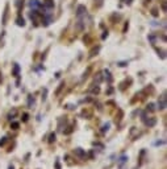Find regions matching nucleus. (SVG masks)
<instances>
[{"label":"nucleus","instance_id":"20e7f679","mask_svg":"<svg viewBox=\"0 0 167 169\" xmlns=\"http://www.w3.org/2000/svg\"><path fill=\"white\" fill-rule=\"evenodd\" d=\"M50 23H51V16H46V17L43 19V25H49Z\"/></svg>","mask_w":167,"mask_h":169},{"label":"nucleus","instance_id":"f03ea898","mask_svg":"<svg viewBox=\"0 0 167 169\" xmlns=\"http://www.w3.org/2000/svg\"><path fill=\"white\" fill-rule=\"evenodd\" d=\"M86 12H87V11H86V7H83V6H79V7H78V13H77V15L79 16V17L82 16V15H84Z\"/></svg>","mask_w":167,"mask_h":169},{"label":"nucleus","instance_id":"9b49d317","mask_svg":"<svg viewBox=\"0 0 167 169\" xmlns=\"http://www.w3.org/2000/svg\"><path fill=\"white\" fill-rule=\"evenodd\" d=\"M54 140H55V135L51 134V135H50V139H49V141H50V143H53Z\"/></svg>","mask_w":167,"mask_h":169},{"label":"nucleus","instance_id":"f8f14e48","mask_svg":"<svg viewBox=\"0 0 167 169\" xmlns=\"http://www.w3.org/2000/svg\"><path fill=\"white\" fill-rule=\"evenodd\" d=\"M12 127H13L14 129H17V128H19V123H16V122H13V123H12Z\"/></svg>","mask_w":167,"mask_h":169},{"label":"nucleus","instance_id":"1a4fd4ad","mask_svg":"<svg viewBox=\"0 0 167 169\" xmlns=\"http://www.w3.org/2000/svg\"><path fill=\"white\" fill-rule=\"evenodd\" d=\"M19 70H20V67H19V65H14V75H19Z\"/></svg>","mask_w":167,"mask_h":169},{"label":"nucleus","instance_id":"39448f33","mask_svg":"<svg viewBox=\"0 0 167 169\" xmlns=\"http://www.w3.org/2000/svg\"><path fill=\"white\" fill-rule=\"evenodd\" d=\"M158 106H159V110H163L164 107H166V102H164V98L158 103Z\"/></svg>","mask_w":167,"mask_h":169},{"label":"nucleus","instance_id":"6e6552de","mask_svg":"<svg viewBox=\"0 0 167 169\" xmlns=\"http://www.w3.org/2000/svg\"><path fill=\"white\" fill-rule=\"evenodd\" d=\"M75 152H77V155H79V156H84V152L82 151L80 148H78V149H75Z\"/></svg>","mask_w":167,"mask_h":169},{"label":"nucleus","instance_id":"f257e3e1","mask_svg":"<svg viewBox=\"0 0 167 169\" xmlns=\"http://www.w3.org/2000/svg\"><path fill=\"white\" fill-rule=\"evenodd\" d=\"M43 6H45L46 8L50 9V8H53V7H54V1H53V0H43Z\"/></svg>","mask_w":167,"mask_h":169},{"label":"nucleus","instance_id":"7ed1b4c3","mask_svg":"<svg viewBox=\"0 0 167 169\" xmlns=\"http://www.w3.org/2000/svg\"><path fill=\"white\" fill-rule=\"evenodd\" d=\"M29 6H30V8H38L40 3H38V0H30L29 1Z\"/></svg>","mask_w":167,"mask_h":169},{"label":"nucleus","instance_id":"9d476101","mask_svg":"<svg viewBox=\"0 0 167 169\" xmlns=\"http://www.w3.org/2000/svg\"><path fill=\"white\" fill-rule=\"evenodd\" d=\"M109 126H110V124H109V123H107V124H105V126H104V127H103V132L108 131V129H109Z\"/></svg>","mask_w":167,"mask_h":169},{"label":"nucleus","instance_id":"0eeeda50","mask_svg":"<svg viewBox=\"0 0 167 169\" xmlns=\"http://www.w3.org/2000/svg\"><path fill=\"white\" fill-rule=\"evenodd\" d=\"M126 160H128V156H121V157H120V160H119V164H120V165H122V164H124Z\"/></svg>","mask_w":167,"mask_h":169},{"label":"nucleus","instance_id":"423d86ee","mask_svg":"<svg viewBox=\"0 0 167 169\" xmlns=\"http://www.w3.org/2000/svg\"><path fill=\"white\" fill-rule=\"evenodd\" d=\"M17 24H19V25H20V26H24V25H25V21H24V19H21V17H17Z\"/></svg>","mask_w":167,"mask_h":169},{"label":"nucleus","instance_id":"ddd939ff","mask_svg":"<svg viewBox=\"0 0 167 169\" xmlns=\"http://www.w3.org/2000/svg\"><path fill=\"white\" fill-rule=\"evenodd\" d=\"M6 141H7V140H6V138H3V140H0V145H3V144L6 143Z\"/></svg>","mask_w":167,"mask_h":169},{"label":"nucleus","instance_id":"4468645a","mask_svg":"<svg viewBox=\"0 0 167 169\" xmlns=\"http://www.w3.org/2000/svg\"><path fill=\"white\" fill-rule=\"evenodd\" d=\"M8 169H13V166H12V165H9V168Z\"/></svg>","mask_w":167,"mask_h":169}]
</instances>
